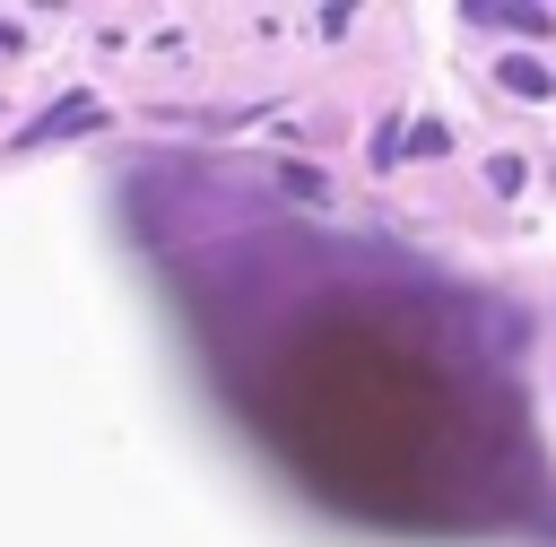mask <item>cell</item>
Segmentation results:
<instances>
[{
    "mask_svg": "<svg viewBox=\"0 0 556 547\" xmlns=\"http://www.w3.org/2000/svg\"><path fill=\"white\" fill-rule=\"evenodd\" d=\"M96 122H104V104H96V96H61L43 122H26V130H17V148H52V139H78V130H96Z\"/></svg>",
    "mask_w": 556,
    "mask_h": 547,
    "instance_id": "6da1fadb",
    "label": "cell"
},
{
    "mask_svg": "<svg viewBox=\"0 0 556 547\" xmlns=\"http://www.w3.org/2000/svg\"><path fill=\"white\" fill-rule=\"evenodd\" d=\"M495 78H504V87H513V96H530V104H539V96H547V87H556V78H547V69H539V61H521V52H513V61H504V69H495Z\"/></svg>",
    "mask_w": 556,
    "mask_h": 547,
    "instance_id": "7a4b0ae2",
    "label": "cell"
}]
</instances>
